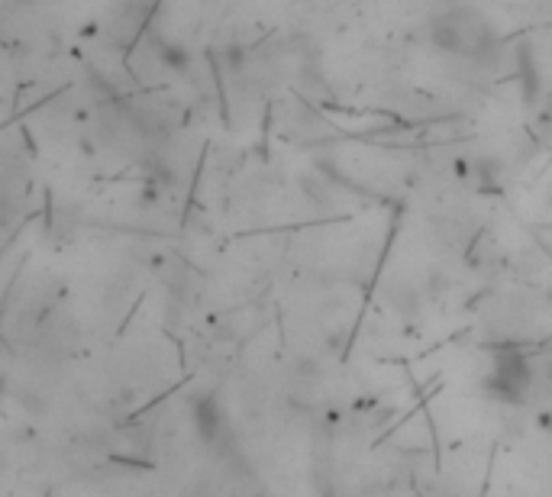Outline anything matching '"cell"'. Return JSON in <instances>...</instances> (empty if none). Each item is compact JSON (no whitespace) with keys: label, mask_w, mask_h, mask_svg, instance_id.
I'll return each mask as SVG.
<instances>
[{"label":"cell","mask_w":552,"mask_h":497,"mask_svg":"<svg viewBox=\"0 0 552 497\" xmlns=\"http://www.w3.org/2000/svg\"><path fill=\"white\" fill-rule=\"evenodd\" d=\"M533 387V365L520 349H494L488 358L485 391L501 404H523Z\"/></svg>","instance_id":"obj_1"}]
</instances>
